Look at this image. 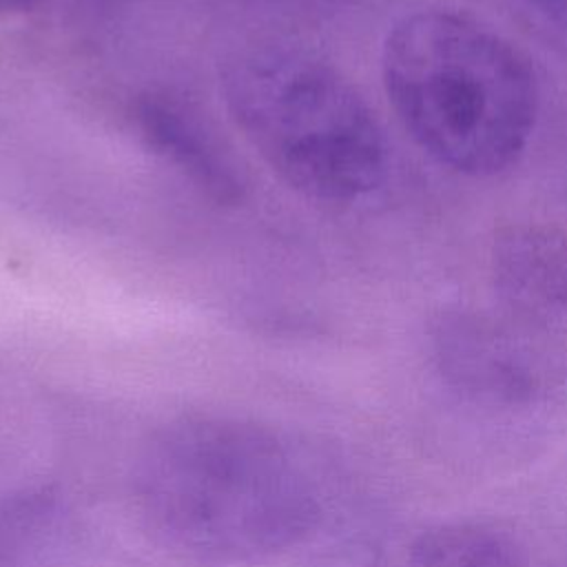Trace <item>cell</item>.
I'll return each instance as SVG.
<instances>
[{
    "instance_id": "cell-3",
    "label": "cell",
    "mask_w": 567,
    "mask_h": 567,
    "mask_svg": "<svg viewBox=\"0 0 567 567\" xmlns=\"http://www.w3.org/2000/svg\"><path fill=\"white\" fill-rule=\"evenodd\" d=\"M221 86L237 128L292 190L346 204L385 179L383 128L359 89L328 62L257 47L228 62Z\"/></svg>"
},
{
    "instance_id": "cell-4",
    "label": "cell",
    "mask_w": 567,
    "mask_h": 567,
    "mask_svg": "<svg viewBox=\"0 0 567 567\" xmlns=\"http://www.w3.org/2000/svg\"><path fill=\"white\" fill-rule=\"evenodd\" d=\"M443 396L472 423L523 430L567 408V337L558 323L507 303L445 306L425 330Z\"/></svg>"
},
{
    "instance_id": "cell-6",
    "label": "cell",
    "mask_w": 567,
    "mask_h": 567,
    "mask_svg": "<svg viewBox=\"0 0 567 567\" xmlns=\"http://www.w3.org/2000/svg\"><path fill=\"white\" fill-rule=\"evenodd\" d=\"M487 264L503 303L551 323L567 319V228L540 221L501 226Z\"/></svg>"
},
{
    "instance_id": "cell-1",
    "label": "cell",
    "mask_w": 567,
    "mask_h": 567,
    "mask_svg": "<svg viewBox=\"0 0 567 567\" xmlns=\"http://www.w3.org/2000/svg\"><path fill=\"white\" fill-rule=\"evenodd\" d=\"M135 503L168 549L199 563H244L315 532L317 483L270 427L237 416H184L159 427L135 467Z\"/></svg>"
},
{
    "instance_id": "cell-9",
    "label": "cell",
    "mask_w": 567,
    "mask_h": 567,
    "mask_svg": "<svg viewBox=\"0 0 567 567\" xmlns=\"http://www.w3.org/2000/svg\"><path fill=\"white\" fill-rule=\"evenodd\" d=\"M38 4H40V0H0V18L27 13Z\"/></svg>"
},
{
    "instance_id": "cell-2",
    "label": "cell",
    "mask_w": 567,
    "mask_h": 567,
    "mask_svg": "<svg viewBox=\"0 0 567 567\" xmlns=\"http://www.w3.org/2000/svg\"><path fill=\"white\" fill-rule=\"evenodd\" d=\"M388 102L412 142L465 177H494L525 153L538 120V78L523 51L487 24L421 9L392 24L381 49Z\"/></svg>"
},
{
    "instance_id": "cell-8",
    "label": "cell",
    "mask_w": 567,
    "mask_h": 567,
    "mask_svg": "<svg viewBox=\"0 0 567 567\" xmlns=\"http://www.w3.org/2000/svg\"><path fill=\"white\" fill-rule=\"evenodd\" d=\"M507 7L538 44L567 58V0H507Z\"/></svg>"
},
{
    "instance_id": "cell-5",
    "label": "cell",
    "mask_w": 567,
    "mask_h": 567,
    "mask_svg": "<svg viewBox=\"0 0 567 567\" xmlns=\"http://www.w3.org/2000/svg\"><path fill=\"white\" fill-rule=\"evenodd\" d=\"M133 122L146 148L210 202L237 206L244 199V173L195 106L171 93H146L133 106Z\"/></svg>"
},
{
    "instance_id": "cell-7",
    "label": "cell",
    "mask_w": 567,
    "mask_h": 567,
    "mask_svg": "<svg viewBox=\"0 0 567 567\" xmlns=\"http://www.w3.org/2000/svg\"><path fill=\"white\" fill-rule=\"evenodd\" d=\"M408 567H532V558L509 527L483 518H454L416 534Z\"/></svg>"
}]
</instances>
